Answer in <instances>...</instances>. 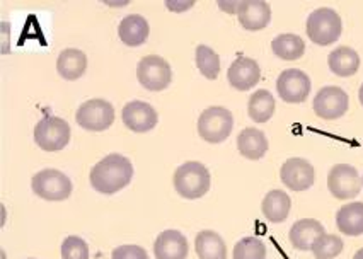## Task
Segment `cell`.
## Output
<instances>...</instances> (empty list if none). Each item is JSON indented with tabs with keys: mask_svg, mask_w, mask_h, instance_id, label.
Segmentation results:
<instances>
[{
	"mask_svg": "<svg viewBox=\"0 0 363 259\" xmlns=\"http://www.w3.org/2000/svg\"><path fill=\"white\" fill-rule=\"evenodd\" d=\"M133 177V165L128 157L109 154L91 169L89 180L98 193L115 194L130 184Z\"/></svg>",
	"mask_w": 363,
	"mask_h": 259,
	"instance_id": "6da1fadb",
	"label": "cell"
},
{
	"mask_svg": "<svg viewBox=\"0 0 363 259\" xmlns=\"http://www.w3.org/2000/svg\"><path fill=\"white\" fill-rule=\"evenodd\" d=\"M174 189L186 199H198L205 197L210 189V171L206 165L196 160H189L176 169Z\"/></svg>",
	"mask_w": 363,
	"mask_h": 259,
	"instance_id": "7a4b0ae2",
	"label": "cell"
},
{
	"mask_svg": "<svg viewBox=\"0 0 363 259\" xmlns=\"http://www.w3.org/2000/svg\"><path fill=\"white\" fill-rule=\"evenodd\" d=\"M307 36L312 43L319 46H328L336 43L343 33V23L340 14L331 7H320L311 12L306 24Z\"/></svg>",
	"mask_w": 363,
	"mask_h": 259,
	"instance_id": "3957f363",
	"label": "cell"
},
{
	"mask_svg": "<svg viewBox=\"0 0 363 259\" xmlns=\"http://www.w3.org/2000/svg\"><path fill=\"white\" fill-rule=\"evenodd\" d=\"M234 116L223 106H212L198 118V133L208 143H222L230 137Z\"/></svg>",
	"mask_w": 363,
	"mask_h": 259,
	"instance_id": "277c9868",
	"label": "cell"
},
{
	"mask_svg": "<svg viewBox=\"0 0 363 259\" xmlns=\"http://www.w3.org/2000/svg\"><path fill=\"white\" fill-rule=\"evenodd\" d=\"M70 125L63 118L46 116L35 126V142L45 152H60L70 142Z\"/></svg>",
	"mask_w": 363,
	"mask_h": 259,
	"instance_id": "5b68a950",
	"label": "cell"
},
{
	"mask_svg": "<svg viewBox=\"0 0 363 259\" xmlns=\"http://www.w3.org/2000/svg\"><path fill=\"white\" fill-rule=\"evenodd\" d=\"M31 188L36 197L46 202H63L72 194V181L57 169H43L33 176Z\"/></svg>",
	"mask_w": 363,
	"mask_h": 259,
	"instance_id": "8992f818",
	"label": "cell"
},
{
	"mask_svg": "<svg viewBox=\"0 0 363 259\" xmlns=\"http://www.w3.org/2000/svg\"><path fill=\"white\" fill-rule=\"evenodd\" d=\"M77 125L89 131H103L108 130L115 123V108L106 99H89L80 104L75 113Z\"/></svg>",
	"mask_w": 363,
	"mask_h": 259,
	"instance_id": "52a82bcc",
	"label": "cell"
},
{
	"mask_svg": "<svg viewBox=\"0 0 363 259\" xmlns=\"http://www.w3.org/2000/svg\"><path fill=\"white\" fill-rule=\"evenodd\" d=\"M137 77L142 87H145L147 91L159 92L169 87L172 79V70L167 60H164L162 57L150 55V57H143L138 63Z\"/></svg>",
	"mask_w": 363,
	"mask_h": 259,
	"instance_id": "ba28073f",
	"label": "cell"
},
{
	"mask_svg": "<svg viewBox=\"0 0 363 259\" xmlns=\"http://www.w3.org/2000/svg\"><path fill=\"white\" fill-rule=\"evenodd\" d=\"M311 87L309 75L298 69H286L277 79L278 96L290 104L303 103L311 94Z\"/></svg>",
	"mask_w": 363,
	"mask_h": 259,
	"instance_id": "9c48e42d",
	"label": "cell"
},
{
	"mask_svg": "<svg viewBox=\"0 0 363 259\" xmlns=\"http://www.w3.org/2000/svg\"><path fill=\"white\" fill-rule=\"evenodd\" d=\"M350 97L341 87L326 86L315 94L312 109L323 120H337L348 111Z\"/></svg>",
	"mask_w": 363,
	"mask_h": 259,
	"instance_id": "30bf717a",
	"label": "cell"
},
{
	"mask_svg": "<svg viewBox=\"0 0 363 259\" xmlns=\"http://www.w3.org/2000/svg\"><path fill=\"white\" fill-rule=\"evenodd\" d=\"M329 193L337 199H350L360 194L362 180L353 165L337 164L328 174Z\"/></svg>",
	"mask_w": 363,
	"mask_h": 259,
	"instance_id": "8fae6325",
	"label": "cell"
},
{
	"mask_svg": "<svg viewBox=\"0 0 363 259\" xmlns=\"http://www.w3.org/2000/svg\"><path fill=\"white\" fill-rule=\"evenodd\" d=\"M280 180L289 189L301 191L309 189L315 181L314 165L309 160L301 159V157H292L285 160V164L280 169Z\"/></svg>",
	"mask_w": 363,
	"mask_h": 259,
	"instance_id": "7c38bea8",
	"label": "cell"
},
{
	"mask_svg": "<svg viewBox=\"0 0 363 259\" xmlns=\"http://www.w3.org/2000/svg\"><path fill=\"white\" fill-rule=\"evenodd\" d=\"M121 120H123L126 128L135 131V133H147V131L155 128L159 116L154 106H150L149 103L130 101L128 104H125L123 111H121Z\"/></svg>",
	"mask_w": 363,
	"mask_h": 259,
	"instance_id": "4fadbf2b",
	"label": "cell"
},
{
	"mask_svg": "<svg viewBox=\"0 0 363 259\" xmlns=\"http://www.w3.org/2000/svg\"><path fill=\"white\" fill-rule=\"evenodd\" d=\"M227 79H229V84L238 91H249L259 82L261 79V69L259 63L249 57H240L235 58L229 67V72H227Z\"/></svg>",
	"mask_w": 363,
	"mask_h": 259,
	"instance_id": "5bb4252c",
	"label": "cell"
},
{
	"mask_svg": "<svg viewBox=\"0 0 363 259\" xmlns=\"http://www.w3.org/2000/svg\"><path fill=\"white\" fill-rule=\"evenodd\" d=\"M238 19L246 31H261L272 21V7L263 0H246L239 2Z\"/></svg>",
	"mask_w": 363,
	"mask_h": 259,
	"instance_id": "9a60e30c",
	"label": "cell"
},
{
	"mask_svg": "<svg viewBox=\"0 0 363 259\" xmlns=\"http://www.w3.org/2000/svg\"><path fill=\"white\" fill-rule=\"evenodd\" d=\"M188 253V241L179 231H164L155 239V259H186Z\"/></svg>",
	"mask_w": 363,
	"mask_h": 259,
	"instance_id": "2e32d148",
	"label": "cell"
},
{
	"mask_svg": "<svg viewBox=\"0 0 363 259\" xmlns=\"http://www.w3.org/2000/svg\"><path fill=\"white\" fill-rule=\"evenodd\" d=\"M324 227L318 220L314 219H302L298 222H295L290 228V242L295 249L298 250H311L314 242L319 239L320 236H324Z\"/></svg>",
	"mask_w": 363,
	"mask_h": 259,
	"instance_id": "e0dca14e",
	"label": "cell"
},
{
	"mask_svg": "<svg viewBox=\"0 0 363 259\" xmlns=\"http://www.w3.org/2000/svg\"><path fill=\"white\" fill-rule=\"evenodd\" d=\"M150 28L145 18L138 14H130L118 24V36L126 46H140L149 38Z\"/></svg>",
	"mask_w": 363,
	"mask_h": 259,
	"instance_id": "ac0fdd59",
	"label": "cell"
},
{
	"mask_svg": "<svg viewBox=\"0 0 363 259\" xmlns=\"http://www.w3.org/2000/svg\"><path fill=\"white\" fill-rule=\"evenodd\" d=\"M268 138H266L264 131L257 128H244L238 137V148L240 155L246 157L249 160H259L263 159L266 152H268Z\"/></svg>",
	"mask_w": 363,
	"mask_h": 259,
	"instance_id": "d6986e66",
	"label": "cell"
},
{
	"mask_svg": "<svg viewBox=\"0 0 363 259\" xmlns=\"http://www.w3.org/2000/svg\"><path fill=\"white\" fill-rule=\"evenodd\" d=\"M336 227L345 236L357 237L363 233V202L348 203L336 214Z\"/></svg>",
	"mask_w": 363,
	"mask_h": 259,
	"instance_id": "ffe728a7",
	"label": "cell"
},
{
	"mask_svg": "<svg viewBox=\"0 0 363 259\" xmlns=\"http://www.w3.org/2000/svg\"><path fill=\"white\" fill-rule=\"evenodd\" d=\"M87 57L82 50L67 48L58 55L57 70L65 80H77L86 74Z\"/></svg>",
	"mask_w": 363,
	"mask_h": 259,
	"instance_id": "44dd1931",
	"label": "cell"
},
{
	"mask_svg": "<svg viewBox=\"0 0 363 259\" xmlns=\"http://www.w3.org/2000/svg\"><path fill=\"white\" fill-rule=\"evenodd\" d=\"M292 208V199L281 189H272L261 203V211L272 224L285 222Z\"/></svg>",
	"mask_w": 363,
	"mask_h": 259,
	"instance_id": "7402d4cb",
	"label": "cell"
},
{
	"mask_svg": "<svg viewBox=\"0 0 363 259\" xmlns=\"http://www.w3.org/2000/svg\"><path fill=\"white\" fill-rule=\"evenodd\" d=\"M329 69L335 75L340 77H350L354 75L360 69V55L354 52L350 46H337L329 53L328 58Z\"/></svg>",
	"mask_w": 363,
	"mask_h": 259,
	"instance_id": "603a6c76",
	"label": "cell"
},
{
	"mask_svg": "<svg viewBox=\"0 0 363 259\" xmlns=\"http://www.w3.org/2000/svg\"><path fill=\"white\" fill-rule=\"evenodd\" d=\"M195 249L200 259H227L225 242L213 231H201L198 233Z\"/></svg>",
	"mask_w": 363,
	"mask_h": 259,
	"instance_id": "cb8c5ba5",
	"label": "cell"
},
{
	"mask_svg": "<svg viewBox=\"0 0 363 259\" xmlns=\"http://www.w3.org/2000/svg\"><path fill=\"white\" fill-rule=\"evenodd\" d=\"M275 108L277 103L272 92L266 91V89H259L249 97L247 114L255 123H266L275 114Z\"/></svg>",
	"mask_w": 363,
	"mask_h": 259,
	"instance_id": "d4e9b609",
	"label": "cell"
},
{
	"mask_svg": "<svg viewBox=\"0 0 363 259\" xmlns=\"http://www.w3.org/2000/svg\"><path fill=\"white\" fill-rule=\"evenodd\" d=\"M272 52L281 60H298L306 53V43L301 36L285 33L272 41Z\"/></svg>",
	"mask_w": 363,
	"mask_h": 259,
	"instance_id": "484cf974",
	"label": "cell"
},
{
	"mask_svg": "<svg viewBox=\"0 0 363 259\" xmlns=\"http://www.w3.org/2000/svg\"><path fill=\"white\" fill-rule=\"evenodd\" d=\"M196 67L201 75L210 80H215L220 74V57L213 52L210 46L198 45L196 46Z\"/></svg>",
	"mask_w": 363,
	"mask_h": 259,
	"instance_id": "4316f807",
	"label": "cell"
},
{
	"mask_svg": "<svg viewBox=\"0 0 363 259\" xmlns=\"http://www.w3.org/2000/svg\"><path fill=\"white\" fill-rule=\"evenodd\" d=\"M345 248V242L340 236L335 233H324L312 246V254L315 259H335L340 256L341 250Z\"/></svg>",
	"mask_w": 363,
	"mask_h": 259,
	"instance_id": "83f0119b",
	"label": "cell"
},
{
	"mask_svg": "<svg viewBox=\"0 0 363 259\" xmlns=\"http://www.w3.org/2000/svg\"><path fill=\"white\" fill-rule=\"evenodd\" d=\"M232 259H266V248L257 237H244L235 244Z\"/></svg>",
	"mask_w": 363,
	"mask_h": 259,
	"instance_id": "f1b7e54d",
	"label": "cell"
},
{
	"mask_svg": "<svg viewBox=\"0 0 363 259\" xmlns=\"http://www.w3.org/2000/svg\"><path fill=\"white\" fill-rule=\"evenodd\" d=\"M62 259H89V246L82 237L69 236L62 244Z\"/></svg>",
	"mask_w": 363,
	"mask_h": 259,
	"instance_id": "f546056e",
	"label": "cell"
},
{
	"mask_svg": "<svg viewBox=\"0 0 363 259\" xmlns=\"http://www.w3.org/2000/svg\"><path fill=\"white\" fill-rule=\"evenodd\" d=\"M111 259H149L147 250L140 246H120V248L113 249Z\"/></svg>",
	"mask_w": 363,
	"mask_h": 259,
	"instance_id": "4dcf8cb0",
	"label": "cell"
},
{
	"mask_svg": "<svg viewBox=\"0 0 363 259\" xmlns=\"http://www.w3.org/2000/svg\"><path fill=\"white\" fill-rule=\"evenodd\" d=\"M166 6H167L171 11H177V12H179V11H186V9H189V7H193V6H195V2H193V0H191V2H189V0H188V2L177 4V6H176V4H172V0H167Z\"/></svg>",
	"mask_w": 363,
	"mask_h": 259,
	"instance_id": "1f68e13d",
	"label": "cell"
},
{
	"mask_svg": "<svg viewBox=\"0 0 363 259\" xmlns=\"http://www.w3.org/2000/svg\"><path fill=\"white\" fill-rule=\"evenodd\" d=\"M353 259H363V248L360 250H357V253H354Z\"/></svg>",
	"mask_w": 363,
	"mask_h": 259,
	"instance_id": "d6a6232c",
	"label": "cell"
},
{
	"mask_svg": "<svg viewBox=\"0 0 363 259\" xmlns=\"http://www.w3.org/2000/svg\"><path fill=\"white\" fill-rule=\"evenodd\" d=\"M358 99H360V104L363 106V84L360 86V91H358Z\"/></svg>",
	"mask_w": 363,
	"mask_h": 259,
	"instance_id": "836d02e7",
	"label": "cell"
},
{
	"mask_svg": "<svg viewBox=\"0 0 363 259\" xmlns=\"http://www.w3.org/2000/svg\"><path fill=\"white\" fill-rule=\"evenodd\" d=\"M362 184H363V177H362Z\"/></svg>",
	"mask_w": 363,
	"mask_h": 259,
	"instance_id": "e575fe53",
	"label": "cell"
}]
</instances>
